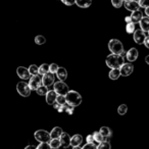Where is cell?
I'll return each instance as SVG.
<instances>
[{
	"instance_id": "6da1fadb",
	"label": "cell",
	"mask_w": 149,
	"mask_h": 149,
	"mask_svg": "<svg viewBox=\"0 0 149 149\" xmlns=\"http://www.w3.org/2000/svg\"><path fill=\"white\" fill-rule=\"evenodd\" d=\"M105 63L110 68H120L123 66L124 62V56L118 55V54L111 53L106 57Z\"/></svg>"
},
{
	"instance_id": "7a4b0ae2",
	"label": "cell",
	"mask_w": 149,
	"mask_h": 149,
	"mask_svg": "<svg viewBox=\"0 0 149 149\" xmlns=\"http://www.w3.org/2000/svg\"><path fill=\"white\" fill-rule=\"evenodd\" d=\"M108 49L113 54H118L122 56H125L127 54V52L124 49L123 43L118 39H111L108 42Z\"/></svg>"
},
{
	"instance_id": "3957f363",
	"label": "cell",
	"mask_w": 149,
	"mask_h": 149,
	"mask_svg": "<svg viewBox=\"0 0 149 149\" xmlns=\"http://www.w3.org/2000/svg\"><path fill=\"white\" fill-rule=\"evenodd\" d=\"M65 97H66V102L70 105L74 106V107L79 106L82 103V96L77 91H70L65 95Z\"/></svg>"
},
{
	"instance_id": "277c9868",
	"label": "cell",
	"mask_w": 149,
	"mask_h": 149,
	"mask_svg": "<svg viewBox=\"0 0 149 149\" xmlns=\"http://www.w3.org/2000/svg\"><path fill=\"white\" fill-rule=\"evenodd\" d=\"M34 137L37 141L43 143V142H50L51 140V135L45 130H38L35 132Z\"/></svg>"
},
{
	"instance_id": "5b68a950",
	"label": "cell",
	"mask_w": 149,
	"mask_h": 149,
	"mask_svg": "<svg viewBox=\"0 0 149 149\" xmlns=\"http://www.w3.org/2000/svg\"><path fill=\"white\" fill-rule=\"evenodd\" d=\"M53 87H54L55 92L58 94V95H64L65 96L66 94L70 92V88H68V86L66 85L63 81H59V82L54 83Z\"/></svg>"
},
{
	"instance_id": "8992f818",
	"label": "cell",
	"mask_w": 149,
	"mask_h": 149,
	"mask_svg": "<svg viewBox=\"0 0 149 149\" xmlns=\"http://www.w3.org/2000/svg\"><path fill=\"white\" fill-rule=\"evenodd\" d=\"M31 87L29 84L25 83V82H19L17 85V91L19 93V95L24 96V97H28L31 94Z\"/></svg>"
},
{
	"instance_id": "52a82bcc",
	"label": "cell",
	"mask_w": 149,
	"mask_h": 149,
	"mask_svg": "<svg viewBox=\"0 0 149 149\" xmlns=\"http://www.w3.org/2000/svg\"><path fill=\"white\" fill-rule=\"evenodd\" d=\"M42 78L41 74H35V76H32L31 79H30L29 85L31 87L32 90H37L38 88H40L43 85V82H42Z\"/></svg>"
},
{
	"instance_id": "ba28073f",
	"label": "cell",
	"mask_w": 149,
	"mask_h": 149,
	"mask_svg": "<svg viewBox=\"0 0 149 149\" xmlns=\"http://www.w3.org/2000/svg\"><path fill=\"white\" fill-rule=\"evenodd\" d=\"M146 32H144L143 30H136L134 33V41L136 42L137 44H144V41L146 39Z\"/></svg>"
},
{
	"instance_id": "9c48e42d",
	"label": "cell",
	"mask_w": 149,
	"mask_h": 149,
	"mask_svg": "<svg viewBox=\"0 0 149 149\" xmlns=\"http://www.w3.org/2000/svg\"><path fill=\"white\" fill-rule=\"evenodd\" d=\"M17 76L23 80H30L32 76L29 68H24V66H19V68H17Z\"/></svg>"
},
{
	"instance_id": "30bf717a",
	"label": "cell",
	"mask_w": 149,
	"mask_h": 149,
	"mask_svg": "<svg viewBox=\"0 0 149 149\" xmlns=\"http://www.w3.org/2000/svg\"><path fill=\"white\" fill-rule=\"evenodd\" d=\"M120 70V74H122L123 77H128V76H130V74H132L133 70H134V65H133L131 62H129V63H124Z\"/></svg>"
},
{
	"instance_id": "8fae6325",
	"label": "cell",
	"mask_w": 149,
	"mask_h": 149,
	"mask_svg": "<svg viewBox=\"0 0 149 149\" xmlns=\"http://www.w3.org/2000/svg\"><path fill=\"white\" fill-rule=\"evenodd\" d=\"M54 74H51V72H48V74L42 76V82H43V85L46 86V87H49V86L54 85Z\"/></svg>"
},
{
	"instance_id": "7c38bea8",
	"label": "cell",
	"mask_w": 149,
	"mask_h": 149,
	"mask_svg": "<svg viewBox=\"0 0 149 149\" xmlns=\"http://www.w3.org/2000/svg\"><path fill=\"white\" fill-rule=\"evenodd\" d=\"M125 7H126L128 10L130 11H136V10H139L140 8V4H139L138 1H135V0H130V1H127L125 2Z\"/></svg>"
},
{
	"instance_id": "4fadbf2b",
	"label": "cell",
	"mask_w": 149,
	"mask_h": 149,
	"mask_svg": "<svg viewBox=\"0 0 149 149\" xmlns=\"http://www.w3.org/2000/svg\"><path fill=\"white\" fill-rule=\"evenodd\" d=\"M57 93L55 92V90H49L46 95V102H47L49 105H53L56 102V99H57Z\"/></svg>"
},
{
	"instance_id": "5bb4252c",
	"label": "cell",
	"mask_w": 149,
	"mask_h": 149,
	"mask_svg": "<svg viewBox=\"0 0 149 149\" xmlns=\"http://www.w3.org/2000/svg\"><path fill=\"white\" fill-rule=\"evenodd\" d=\"M59 139H60V142H61V146L63 148H68L72 145V138H70L68 133H63Z\"/></svg>"
},
{
	"instance_id": "9a60e30c",
	"label": "cell",
	"mask_w": 149,
	"mask_h": 149,
	"mask_svg": "<svg viewBox=\"0 0 149 149\" xmlns=\"http://www.w3.org/2000/svg\"><path fill=\"white\" fill-rule=\"evenodd\" d=\"M138 50L136 49V48H131L130 50H129L128 52H127V54H126V57H127V59L129 60L130 62H133V61H135V60L138 58Z\"/></svg>"
},
{
	"instance_id": "2e32d148",
	"label": "cell",
	"mask_w": 149,
	"mask_h": 149,
	"mask_svg": "<svg viewBox=\"0 0 149 149\" xmlns=\"http://www.w3.org/2000/svg\"><path fill=\"white\" fill-rule=\"evenodd\" d=\"M140 25V29L143 30L144 32H148L149 31V17H143L142 19L139 23Z\"/></svg>"
},
{
	"instance_id": "e0dca14e",
	"label": "cell",
	"mask_w": 149,
	"mask_h": 149,
	"mask_svg": "<svg viewBox=\"0 0 149 149\" xmlns=\"http://www.w3.org/2000/svg\"><path fill=\"white\" fill-rule=\"evenodd\" d=\"M62 134H63V131H62V129L59 128V127H55V128H53V130L50 132L51 139H59Z\"/></svg>"
},
{
	"instance_id": "ac0fdd59",
	"label": "cell",
	"mask_w": 149,
	"mask_h": 149,
	"mask_svg": "<svg viewBox=\"0 0 149 149\" xmlns=\"http://www.w3.org/2000/svg\"><path fill=\"white\" fill-rule=\"evenodd\" d=\"M131 17H132V23L139 24L141 19H142L143 15L140 10H136V11H133L132 15H131Z\"/></svg>"
},
{
	"instance_id": "d6986e66",
	"label": "cell",
	"mask_w": 149,
	"mask_h": 149,
	"mask_svg": "<svg viewBox=\"0 0 149 149\" xmlns=\"http://www.w3.org/2000/svg\"><path fill=\"white\" fill-rule=\"evenodd\" d=\"M76 4L81 8H88V7L91 6L92 0H77Z\"/></svg>"
},
{
	"instance_id": "ffe728a7",
	"label": "cell",
	"mask_w": 149,
	"mask_h": 149,
	"mask_svg": "<svg viewBox=\"0 0 149 149\" xmlns=\"http://www.w3.org/2000/svg\"><path fill=\"white\" fill-rule=\"evenodd\" d=\"M56 74H57V78L60 80V81H64V80L68 78V72H66V70L64 68H58Z\"/></svg>"
},
{
	"instance_id": "44dd1931",
	"label": "cell",
	"mask_w": 149,
	"mask_h": 149,
	"mask_svg": "<svg viewBox=\"0 0 149 149\" xmlns=\"http://www.w3.org/2000/svg\"><path fill=\"white\" fill-rule=\"evenodd\" d=\"M82 141H83V137H82L81 135H79V134L74 135V136L72 137V147L80 146V144L82 143Z\"/></svg>"
},
{
	"instance_id": "7402d4cb",
	"label": "cell",
	"mask_w": 149,
	"mask_h": 149,
	"mask_svg": "<svg viewBox=\"0 0 149 149\" xmlns=\"http://www.w3.org/2000/svg\"><path fill=\"white\" fill-rule=\"evenodd\" d=\"M120 76H122V74H120V68H112L109 72V78L111 80H118Z\"/></svg>"
},
{
	"instance_id": "603a6c76",
	"label": "cell",
	"mask_w": 149,
	"mask_h": 149,
	"mask_svg": "<svg viewBox=\"0 0 149 149\" xmlns=\"http://www.w3.org/2000/svg\"><path fill=\"white\" fill-rule=\"evenodd\" d=\"M99 132L104 136V138H105V141H108V138L111 136V131H110V129L107 128V127H102V128L100 129Z\"/></svg>"
},
{
	"instance_id": "cb8c5ba5",
	"label": "cell",
	"mask_w": 149,
	"mask_h": 149,
	"mask_svg": "<svg viewBox=\"0 0 149 149\" xmlns=\"http://www.w3.org/2000/svg\"><path fill=\"white\" fill-rule=\"evenodd\" d=\"M50 72V65H48L47 63L41 64V66H39V74L44 76V74H48Z\"/></svg>"
},
{
	"instance_id": "d4e9b609",
	"label": "cell",
	"mask_w": 149,
	"mask_h": 149,
	"mask_svg": "<svg viewBox=\"0 0 149 149\" xmlns=\"http://www.w3.org/2000/svg\"><path fill=\"white\" fill-rule=\"evenodd\" d=\"M50 146L52 147V149H58L61 146V142H60V139H51L49 142Z\"/></svg>"
},
{
	"instance_id": "484cf974",
	"label": "cell",
	"mask_w": 149,
	"mask_h": 149,
	"mask_svg": "<svg viewBox=\"0 0 149 149\" xmlns=\"http://www.w3.org/2000/svg\"><path fill=\"white\" fill-rule=\"evenodd\" d=\"M93 135H94V139H95V142L101 143V142H103V141H105L104 136L100 132H95Z\"/></svg>"
},
{
	"instance_id": "4316f807",
	"label": "cell",
	"mask_w": 149,
	"mask_h": 149,
	"mask_svg": "<svg viewBox=\"0 0 149 149\" xmlns=\"http://www.w3.org/2000/svg\"><path fill=\"white\" fill-rule=\"evenodd\" d=\"M48 87H46V86H44V85H42L40 88H38L36 91H37V94L38 95H41V96H43V95H47V93H48V89H47Z\"/></svg>"
},
{
	"instance_id": "83f0119b",
	"label": "cell",
	"mask_w": 149,
	"mask_h": 149,
	"mask_svg": "<svg viewBox=\"0 0 149 149\" xmlns=\"http://www.w3.org/2000/svg\"><path fill=\"white\" fill-rule=\"evenodd\" d=\"M35 43L38 44V45H43V44H45L46 43L45 37H44V36H42V35L36 36V38H35Z\"/></svg>"
},
{
	"instance_id": "f1b7e54d",
	"label": "cell",
	"mask_w": 149,
	"mask_h": 149,
	"mask_svg": "<svg viewBox=\"0 0 149 149\" xmlns=\"http://www.w3.org/2000/svg\"><path fill=\"white\" fill-rule=\"evenodd\" d=\"M126 31H127V33L128 34H133V33H135V24L134 23H129V24H127V26H126Z\"/></svg>"
},
{
	"instance_id": "f546056e",
	"label": "cell",
	"mask_w": 149,
	"mask_h": 149,
	"mask_svg": "<svg viewBox=\"0 0 149 149\" xmlns=\"http://www.w3.org/2000/svg\"><path fill=\"white\" fill-rule=\"evenodd\" d=\"M110 143L108 141H103V142L99 143V145L97 146V149H110Z\"/></svg>"
},
{
	"instance_id": "4dcf8cb0",
	"label": "cell",
	"mask_w": 149,
	"mask_h": 149,
	"mask_svg": "<svg viewBox=\"0 0 149 149\" xmlns=\"http://www.w3.org/2000/svg\"><path fill=\"white\" fill-rule=\"evenodd\" d=\"M127 111H128V107H127L126 104H120V105L118 106V114H120V116H124V114L127 113Z\"/></svg>"
},
{
	"instance_id": "1f68e13d",
	"label": "cell",
	"mask_w": 149,
	"mask_h": 149,
	"mask_svg": "<svg viewBox=\"0 0 149 149\" xmlns=\"http://www.w3.org/2000/svg\"><path fill=\"white\" fill-rule=\"evenodd\" d=\"M56 102H57L59 105H65L68 102H66V97L64 95H58L57 99H56Z\"/></svg>"
},
{
	"instance_id": "d6a6232c",
	"label": "cell",
	"mask_w": 149,
	"mask_h": 149,
	"mask_svg": "<svg viewBox=\"0 0 149 149\" xmlns=\"http://www.w3.org/2000/svg\"><path fill=\"white\" fill-rule=\"evenodd\" d=\"M29 70H30V72H31L32 76H35V74H39V66L35 65V64H32V65H30Z\"/></svg>"
},
{
	"instance_id": "836d02e7",
	"label": "cell",
	"mask_w": 149,
	"mask_h": 149,
	"mask_svg": "<svg viewBox=\"0 0 149 149\" xmlns=\"http://www.w3.org/2000/svg\"><path fill=\"white\" fill-rule=\"evenodd\" d=\"M37 149H52V147L50 146L49 142H43L40 143L37 146Z\"/></svg>"
},
{
	"instance_id": "e575fe53",
	"label": "cell",
	"mask_w": 149,
	"mask_h": 149,
	"mask_svg": "<svg viewBox=\"0 0 149 149\" xmlns=\"http://www.w3.org/2000/svg\"><path fill=\"white\" fill-rule=\"evenodd\" d=\"M123 2H124V0H111L112 6L116 7V8H120V7H122Z\"/></svg>"
},
{
	"instance_id": "d590c367",
	"label": "cell",
	"mask_w": 149,
	"mask_h": 149,
	"mask_svg": "<svg viewBox=\"0 0 149 149\" xmlns=\"http://www.w3.org/2000/svg\"><path fill=\"white\" fill-rule=\"evenodd\" d=\"M58 68H59V66H58L56 63L50 64V72H51V74H56L57 70H58Z\"/></svg>"
},
{
	"instance_id": "8d00e7d4",
	"label": "cell",
	"mask_w": 149,
	"mask_h": 149,
	"mask_svg": "<svg viewBox=\"0 0 149 149\" xmlns=\"http://www.w3.org/2000/svg\"><path fill=\"white\" fill-rule=\"evenodd\" d=\"M82 149H97V146L94 143H87L82 147Z\"/></svg>"
},
{
	"instance_id": "74e56055",
	"label": "cell",
	"mask_w": 149,
	"mask_h": 149,
	"mask_svg": "<svg viewBox=\"0 0 149 149\" xmlns=\"http://www.w3.org/2000/svg\"><path fill=\"white\" fill-rule=\"evenodd\" d=\"M139 4L143 8H147V7H149V0H140Z\"/></svg>"
},
{
	"instance_id": "f35d334b",
	"label": "cell",
	"mask_w": 149,
	"mask_h": 149,
	"mask_svg": "<svg viewBox=\"0 0 149 149\" xmlns=\"http://www.w3.org/2000/svg\"><path fill=\"white\" fill-rule=\"evenodd\" d=\"M61 1L63 4L68 5V6H70V5L76 4V1H77V0H61Z\"/></svg>"
},
{
	"instance_id": "ab89813d",
	"label": "cell",
	"mask_w": 149,
	"mask_h": 149,
	"mask_svg": "<svg viewBox=\"0 0 149 149\" xmlns=\"http://www.w3.org/2000/svg\"><path fill=\"white\" fill-rule=\"evenodd\" d=\"M94 141H95V139H94V135H89V136H87V143H93Z\"/></svg>"
},
{
	"instance_id": "60d3db41",
	"label": "cell",
	"mask_w": 149,
	"mask_h": 149,
	"mask_svg": "<svg viewBox=\"0 0 149 149\" xmlns=\"http://www.w3.org/2000/svg\"><path fill=\"white\" fill-rule=\"evenodd\" d=\"M65 111L68 112V114H72V113H74V106H72V105H70V107H68V109L65 110Z\"/></svg>"
},
{
	"instance_id": "b9f144b4",
	"label": "cell",
	"mask_w": 149,
	"mask_h": 149,
	"mask_svg": "<svg viewBox=\"0 0 149 149\" xmlns=\"http://www.w3.org/2000/svg\"><path fill=\"white\" fill-rule=\"evenodd\" d=\"M144 45L146 46V48H148V49H149V36H148V37H146V39H145Z\"/></svg>"
},
{
	"instance_id": "7bdbcfd3",
	"label": "cell",
	"mask_w": 149,
	"mask_h": 149,
	"mask_svg": "<svg viewBox=\"0 0 149 149\" xmlns=\"http://www.w3.org/2000/svg\"><path fill=\"white\" fill-rule=\"evenodd\" d=\"M125 21H126L127 24L132 23V17H125Z\"/></svg>"
},
{
	"instance_id": "ee69618b",
	"label": "cell",
	"mask_w": 149,
	"mask_h": 149,
	"mask_svg": "<svg viewBox=\"0 0 149 149\" xmlns=\"http://www.w3.org/2000/svg\"><path fill=\"white\" fill-rule=\"evenodd\" d=\"M25 149H37V147L34 145H28L27 147H25Z\"/></svg>"
},
{
	"instance_id": "f6af8a7d",
	"label": "cell",
	"mask_w": 149,
	"mask_h": 149,
	"mask_svg": "<svg viewBox=\"0 0 149 149\" xmlns=\"http://www.w3.org/2000/svg\"><path fill=\"white\" fill-rule=\"evenodd\" d=\"M145 15H146V17H149V7L145 8Z\"/></svg>"
},
{
	"instance_id": "bcb514c9",
	"label": "cell",
	"mask_w": 149,
	"mask_h": 149,
	"mask_svg": "<svg viewBox=\"0 0 149 149\" xmlns=\"http://www.w3.org/2000/svg\"><path fill=\"white\" fill-rule=\"evenodd\" d=\"M145 61H146V63L149 64V55H147L146 57H145Z\"/></svg>"
},
{
	"instance_id": "7dc6e473",
	"label": "cell",
	"mask_w": 149,
	"mask_h": 149,
	"mask_svg": "<svg viewBox=\"0 0 149 149\" xmlns=\"http://www.w3.org/2000/svg\"><path fill=\"white\" fill-rule=\"evenodd\" d=\"M72 149H82V147H80V146H74V147H72Z\"/></svg>"
},
{
	"instance_id": "c3c4849f",
	"label": "cell",
	"mask_w": 149,
	"mask_h": 149,
	"mask_svg": "<svg viewBox=\"0 0 149 149\" xmlns=\"http://www.w3.org/2000/svg\"><path fill=\"white\" fill-rule=\"evenodd\" d=\"M127 1H130V0H124V2H127Z\"/></svg>"
},
{
	"instance_id": "681fc988",
	"label": "cell",
	"mask_w": 149,
	"mask_h": 149,
	"mask_svg": "<svg viewBox=\"0 0 149 149\" xmlns=\"http://www.w3.org/2000/svg\"><path fill=\"white\" fill-rule=\"evenodd\" d=\"M135 1H138V2H139V1H140V0H135Z\"/></svg>"
},
{
	"instance_id": "f907efd6",
	"label": "cell",
	"mask_w": 149,
	"mask_h": 149,
	"mask_svg": "<svg viewBox=\"0 0 149 149\" xmlns=\"http://www.w3.org/2000/svg\"><path fill=\"white\" fill-rule=\"evenodd\" d=\"M148 36H149V31H148Z\"/></svg>"
}]
</instances>
